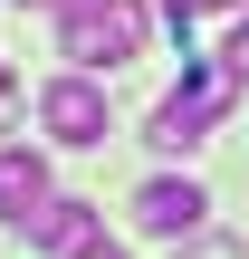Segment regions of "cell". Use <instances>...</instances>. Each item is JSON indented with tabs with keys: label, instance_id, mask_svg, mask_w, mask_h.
Masks as SVG:
<instances>
[{
	"label": "cell",
	"instance_id": "30bf717a",
	"mask_svg": "<svg viewBox=\"0 0 249 259\" xmlns=\"http://www.w3.org/2000/svg\"><path fill=\"white\" fill-rule=\"evenodd\" d=\"M86 259H125V250H106V240H96V250H86Z\"/></svg>",
	"mask_w": 249,
	"mask_h": 259
},
{
	"label": "cell",
	"instance_id": "8fae6325",
	"mask_svg": "<svg viewBox=\"0 0 249 259\" xmlns=\"http://www.w3.org/2000/svg\"><path fill=\"white\" fill-rule=\"evenodd\" d=\"M29 10H67V0H29Z\"/></svg>",
	"mask_w": 249,
	"mask_h": 259
},
{
	"label": "cell",
	"instance_id": "3957f363",
	"mask_svg": "<svg viewBox=\"0 0 249 259\" xmlns=\"http://www.w3.org/2000/svg\"><path fill=\"white\" fill-rule=\"evenodd\" d=\"M38 125L48 144H106V87L77 67V77H48L38 87Z\"/></svg>",
	"mask_w": 249,
	"mask_h": 259
},
{
	"label": "cell",
	"instance_id": "7a4b0ae2",
	"mask_svg": "<svg viewBox=\"0 0 249 259\" xmlns=\"http://www.w3.org/2000/svg\"><path fill=\"white\" fill-rule=\"evenodd\" d=\"M58 48L77 67H125L144 58V0H67L58 10Z\"/></svg>",
	"mask_w": 249,
	"mask_h": 259
},
{
	"label": "cell",
	"instance_id": "6da1fadb",
	"mask_svg": "<svg viewBox=\"0 0 249 259\" xmlns=\"http://www.w3.org/2000/svg\"><path fill=\"white\" fill-rule=\"evenodd\" d=\"M240 106V67L230 58H192L182 67V87L154 106V135L144 144H163V154H192V144H211V125Z\"/></svg>",
	"mask_w": 249,
	"mask_h": 259
},
{
	"label": "cell",
	"instance_id": "52a82bcc",
	"mask_svg": "<svg viewBox=\"0 0 249 259\" xmlns=\"http://www.w3.org/2000/svg\"><path fill=\"white\" fill-rule=\"evenodd\" d=\"M182 259H240V240H221V231H192V240H182Z\"/></svg>",
	"mask_w": 249,
	"mask_h": 259
},
{
	"label": "cell",
	"instance_id": "277c9868",
	"mask_svg": "<svg viewBox=\"0 0 249 259\" xmlns=\"http://www.w3.org/2000/svg\"><path fill=\"white\" fill-rule=\"evenodd\" d=\"M134 221H144L154 240H192V231H211V192L182 183V173H154V183L134 192Z\"/></svg>",
	"mask_w": 249,
	"mask_h": 259
},
{
	"label": "cell",
	"instance_id": "9c48e42d",
	"mask_svg": "<svg viewBox=\"0 0 249 259\" xmlns=\"http://www.w3.org/2000/svg\"><path fill=\"white\" fill-rule=\"evenodd\" d=\"M10 115H19V77L0 67V125H10Z\"/></svg>",
	"mask_w": 249,
	"mask_h": 259
},
{
	"label": "cell",
	"instance_id": "8992f818",
	"mask_svg": "<svg viewBox=\"0 0 249 259\" xmlns=\"http://www.w3.org/2000/svg\"><path fill=\"white\" fill-rule=\"evenodd\" d=\"M38 211H48V154L10 144V154H0V221H19V231H29Z\"/></svg>",
	"mask_w": 249,
	"mask_h": 259
},
{
	"label": "cell",
	"instance_id": "ba28073f",
	"mask_svg": "<svg viewBox=\"0 0 249 259\" xmlns=\"http://www.w3.org/2000/svg\"><path fill=\"white\" fill-rule=\"evenodd\" d=\"M221 58L240 67V87H249V19H240V29H230V48H221Z\"/></svg>",
	"mask_w": 249,
	"mask_h": 259
},
{
	"label": "cell",
	"instance_id": "5b68a950",
	"mask_svg": "<svg viewBox=\"0 0 249 259\" xmlns=\"http://www.w3.org/2000/svg\"><path fill=\"white\" fill-rule=\"evenodd\" d=\"M29 240H38L48 259H86L96 240H106V211H96V202H58V192H48V211L29 221Z\"/></svg>",
	"mask_w": 249,
	"mask_h": 259
}]
</instances>
